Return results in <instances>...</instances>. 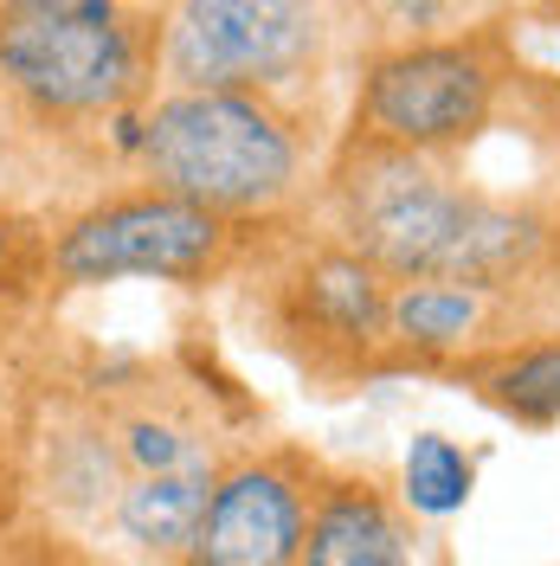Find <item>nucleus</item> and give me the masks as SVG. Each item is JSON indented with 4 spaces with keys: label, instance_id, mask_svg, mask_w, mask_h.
I'll return each instance as SVG.
<instances>
[{
    "label": "nucleus",
    "instance_id": "obj_1",
    "mask_svg": "<svg viewBox=\"0 0 560 566\" xmlns=\"http://www.w3.org/2000/svg\"><path fill=\"white\" fill-rule=\"evenodd\" d=\"M155 91V0H0V168L77 180V193L123 180Z\"/></svg>",
    "mask_w": 560,
    "mask_h": 566
},
{
    "label": "nucleus",
    "instance_id": "obj_2",
    "mask_svg": "<svg viewBox=\"0 0 560 566\" xmlns=\"http://www.w3.org/2000/svg\"><path fill=\"white\" fill-rule=\"evenodd\" d=\"M335 129L251 91H155L129 129V175L239 226H290L315 212Z\"/></svg>",
    "mask_w": 560,
    "mask_h": 566
},
{
    "label": "nucleus",
    "instance_id": "obj_3",
    "mask_svg": "<svg viewBox=\"0 0 560 566\" xmlns=\"http://www.w3.org/2000/svg\"><path fill=\"white\" fill-rule=\"evenodd\" d=\"M168 91H251L342 129L361 65L349 0H155Z\"/></svg>",
    "mask_w": 560,
    "mask_h": 566
},
{
    "label": "nucleus",
    "instance_id": "obj_4",
    "mask_svg": "<svg viewBox=\"0 0 560 566\" xmlns=\"http://www.w3.org/2000/svg\"><path fill=\"white\" fill-rule=\"evenodd\" d=\"M232 290L246 328L310 387L349 392L361 380L393 374V348H386L393 283L354 245H342L315 212L271 226L239 264Z\"/></svg>",
    "mask_w": 560,
    "mask_h": 566
},
{
    "label": "nucleus",
    "instance_id": "obj_5",
    "mask_svg": "<svg viewBox=\"0 0 560 566\" xmlns=\"http://www.w3.org/2000/svg\"><path fill=\"white\" fill-rule=\"evenodd\" d=\"M548 71L522 59L516 20H484L464 33L406 39L361 52L342 129L419 155H464L496 136Z\"/></svg>",
    "mask_w": 560,
    "mask_h": 566
},
{
    "label": "nucleus",
    "instance_id": "obj_6",
    "mask_svg": "<svg viewBox=\"0 0 560 566\" xmlns=\"http://www.w3.org/2000/svg\"><path fill=\"white\" fill-rule=\"evenodd\" d=\"M271 232V226H265ZM258 226L219 219V212L180 200L168 187L123 175L65 207L45 212V277L52 303L116 283H168V290H219L239 277Z\"/></svg>",
    "mask_w": 560,
    "mask_h": 566
},
{
    "label": "nucleus",
    "instance_id": "obj_7",
    "mask_svg": "<svg viewBox=\"0 0 560 566\" xmlns=\"http://www.w3.org/2000/svg\"><path fill=\"white\" fill-rule=\"evenodd\" d=\"M329 463L303 444H251L219 458L187 566H297Z\"/></svg>",
    "mask_w": 560,
    "mask_h": 566
},
{
    "label": "nucleus",
    "instance_id": "obj_8",
    "mask_svg": "<svg viewBox=\"0 0 560 566\" xmlns=\"http://www.w3.org/2000/svg\"><path fill=\"white\" fill-rule=\"evenodd\" d=\"M560 290H477L452 277L393 283L386 296V348L393 374H452L477 348H496L535 322H554Z\"/></svg>",
    "mask_w": 560,
    "mask_h": 566
},
{
    "label": "nucleus",
    "instance_id": "obj_9",
    "mask_svg": "<svg viewBox=\"0 0 560 566\" xmlns=\"http://www.w3.org/2000/svg\"><path fill=\"white\" fill-rule=\"evenodd\" d=\"M297 566H413V509L374 470H329Z\"/></svg>",
    "mask_w": 560,
    "mask_h": 566
},
{
    "label": "nucleus",
    "instance_id": "obj_10",
    "mask_svg": "<svg viewBox=\"0 0 560 566\" xmlns=\"http://www.w3.org/2000/svg\"><path fill=\"white\" fill-rule=\"evenodd\" d=\"M464 387L477 406H490L496 419L528 424V431H554L560 424V322H535L522 335L477 348L445 374Z\"/></svg>",
    "mask_w": 560,
    "mask_h": 566
},
{
    "label": "nucleus",
    "instance_id": "obj_11",
    "mask_svg": "<svg viewBox=\"0 0 560 566\" xmlns=\"http://www.w3.org/2000/svg\"><path fill=\"white\" fill-rule=\"evenodd\" d=\"M212 463H180V470H136L123 476V490L110 502L116 534L136 547L142 560L155 566H187L194 560V534L207 515V490H212Z\"/></svg>",
    "mask_w": 560,
    "mask_h": 566
},
{
    "label": "nucleus",
    "instance_id": "obj_12",
    "mask_svg": "<svg viewBox=\"0 0 560 566\" xmlns=\"http://www.w3.org/2000/svg\"><path fill=\"white\" fill-rule=\"evenodd\" d=\"M52 303L45 277V212L0 193V374L13 367V342Z\"/></svg>",
    "mask_w": 560,
    "mask_h": 566
},
{
    "label": "nucleus",
    "instance_id": "obj_13",
    "mask_svg": "<svg viewBox=\"0 0 560 566\" xmlns=\"http://www.w3.org/2000/svg\"><path fill=\"white\" fill-rule=\"evenodd\" d=\"M509 7L516 0H349L361 52L406 45V39L464 33V27H484V20H509Z\"/></svg>",
    "mask_w": 560,
    "mask_h": 566
},
{
    "label": "nucleus",
    "instance_id": "obj_14",
    "mask_svg": "<svg viewBox=\"0 0 560 566\" xmlns=\"http://www.w3.org/2000/svg\"><path fill=\"white\" fill-rule=\"evenodd\" d=\"M470 483H477V463L464 458L445 431H419V438L406 444V463H400V502H406L413 515H432V522L457 515V509L470 502Z\"/></svg>",
    "mask_w": 560,
    "mask_h": 566
},
{
    "label": "nucleus",
    "instance_id": "obj_15",
    "mask_svg": "<svg viewBox=\"0 0 560 566\" xmlns=\"http://www.w3.org/2000/svg\"><path fill=\"white\" fill-rule=\"evenodd\" d=\"M27 424L7 412V399H0V534H13L20 522V502H27Z\"/></svg>",
    "mask_w": 560,
    "mask_h": 566
},
{
    "label": "nucleus",
    "instance_id": "obj_16",
    "mask_svg": "<svg viewBox=\"0 0 560 566\" xmlns=\"http://www.w3.org/2000/svg\"><path fill=\"white\" fill-rule=\"evenodd\" d=\"M554 277H560V175H554Z\"/></svg>",
    "mask_w": 560,
    "mask_h": 566
}]
</instances>
